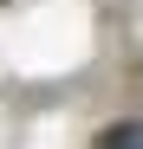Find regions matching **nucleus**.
Wrapping results in <instances>:
<instances>
[{
    "label": "nucleus",
    "instance_id": "f257e3e1",
    "mask_svg": "<svg viewBox=\"0 0 143 149\" xmlns=\"http://www.w3.org/2000/svg\"><path fill=\"white\" fill-rule=\"evenodd\" d=\"M98 149H143V130H137V123H117V130H104Z\"/></svg>",
    "mask_w": 143,
    "mask_h": 149
}]
</instances>
